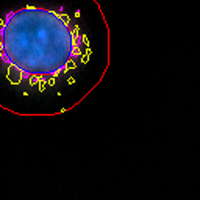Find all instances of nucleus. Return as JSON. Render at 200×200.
Here are the masks:
<instances>
[{
	"mask_svg": "<svg viewBox=\"0 0 200 200\" xmlns=\"http://www.w3.org/2000/svg\"><path fill=\"white\" fill-rule=\"evenodd\" d=\"M0 6V69L16 86L49 88L88 64L100 52L88 19L100 8L95 0H2Z\"/></svg>",
	"mask_w": 200,
	"mask_h": 200,
	"instance_id": "obj_1",
	"label": "nucleus"
}]
</instances>
